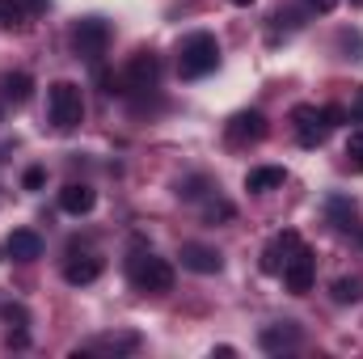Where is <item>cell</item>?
<instances>
[{
    "label": "cell",
    "mask_w": 363,
    "mask_h": 359,
    "mask_svg": "<svg viewBox=\"0 0 363 359\" xmlns=\"http://www.w3.org/2000/svg\"><path fill=\"white\" fill-rule=\"evenodd\" d=\"M220 68V43L211 38V34H190L186 43H182L178 51V72L186 81H203V77H211Z\"/></svg>",
    "instance_id": "obj_1"
},
{
    "label": "cell",
    "mask_w": 363,
    "mask_h": 359,
    "mask_svg": "<svg viewBox=\"0 0 363 359\" xmlns=\"http://www.w3.org/2000/svg\"><path fill=\"white\" fill-rule=\"evenodd\" d=\"M127 279L135 292H169L174 287V267L165 258H157L152 250H140L127 258Z\"/></svg>",
    "instance_id": "obj_2"
},
{
    "label": "cell",
    "mask_w": 363,
    "mask_h": 359,
    "mask_svg": "<svg viewBox=\"0 0 363 359\" xmlns=\"http://www.w3.org/2000/svg\"><path fill=\"white\" fill-rule=\"evenodd\" d=\"M47 110H51V123H55L60 131L81 127V118H85V97H81V85H77V81H55V85L47 89Z\"/></svg>",
    "instance_id": "obj_3"
},
{
    "label": "cell",
    "mask_w": 363,
    "mask_h": 359,
    "mask_svg": "<svg viewBox=\"0 0 363 359\" xmlns=\"http://www.w3.org/2000/svg\"><path fill=\"white\" fill-rule=\"evenodd\" d=\"M72 47H77V55L81 60H101L106 55V47H110V26L101 21V17H81L77 26H72Z\"/></svg>",
    "instance_id": "obj_4"
},
{
    "label": "cell",
    "mask_w": 363,
    "mask_h": 359,
    "mask_svg": "<svg viewBox=\"0 0 363 359\" xmlns=\"http://www.w3.org/2000/svg\"><path fill=\"white\" fill-rule=\"evenodd\" d=\"M224 140H228L233 148L262 144V140H267V114H262V110H241V114H233L228 127H224Z\"/></svg>",
    "instance_id": "obj_5"
},
{
    "label": "cell",
    "mask_w": 363,
    "mask_h": 359,
    "mask_svg": "<svg viewBox=\"0 0 363 359\" xmlns=\"http://www.w3.org/2000/svg\"><path fill=\"white\" fill-rule=\"evenodd\" d=\"M279 275H283V287H287L291 296H304V292L313 287V279H317V254L300 245V250L283 263V270H279Z\"/></svg>",
    "instance_id": "obj_6"
},
{
    "label": "cell",
    "mask_w": 363,
    "mask_h": 359,
    "mask_svg": "<svg viewBox=\"0 0 363 359\" xmlns=\"http://www.w3.org/2000/svg\"><path fill=\"white\" fill-rule=\"evenodd\" d=\"M157 81H161V55H152V51H135V55L127 60L123 85H127L131 93H148V89H157Z\"/></svg>",
    "instance_id": "obj_7"
},
{
    "label": "cell",
    "mask_w": 363,
    "mask_h": 359,
    "mask_svg": "<svg viewBox=\"0 0 363 359\" xmlns=\"http://www.w3.org/2000/svg\"><path fill=\"white\" fill-rule=\"evenodd\" d=\"M291 123H296L300 148H321L325 136H330V123H325V114H321L317 106H296V110H291Z\"/></svg>",
    "instance_id": "obj_8"
},
{
    "label": "cell",
    "mask_w": 363,
    "mask_h": 359,
    "mask_svg": "<svg viewBox=\"0 0 363 359\" xmlns=\"http://www.w3.org/2000/svg\"><path fill=\"white\" fill-rule=\"evenodd\" d=\"M4 250H9L13 263H34V258H43V237L34 228H13L9 241H4Z\"/></svg>",
    "instance_id": "obj_9"
},
{
    "label": "cell",
    "mask_w": 363,
    "mask_h": 359,
    "mask_svg": "<svg viewBox=\"0 0 363 359\" xmlns=\"http://www.w3.org/2000/svg\"><path fill=\"white\" fill-rule=\"evenodd\" d=\"M296 250H300V237H296L291 228H283L271 245L262 250V270H267V275H279V270H283V263H287Z\"/></svg>",
    "instance_id": "obj_10"
},
{
    "label": "cell",
    "mask_w": 363,
    "mask_h": 359,
    "mask_svg": "<svg viewBox=\"0 0 363 359\" xmlns=\"http://www.w3.org/2000/svg\"><path fill=\"white\" fill-rule=\"evenodd\" d=\"M182 267L194 270V275H216V270L224 267V258L211 250V245H199V241H186L182 245Z\"/></svg>",
    "instance_id": "obj_11"
},
{
    "label": "cell",
    "mask_w": 363,
    "mask_h": 359,
    "mask_svg": "<svg viewBox=\"0 0 363 359\" xmlns=\"http://www.w3.org/2000/svg\"><path fill=\"white\" fill-rule=\"evenodd\" d=\"M296 343H300V326H296V321L267 326V330L258 334V347H262V351H291Z\"/></svg>",
    "instance_id": "obj_12"
},
{
    "label": "cell",
    "mask_w": 363,
    "mask_h": 359,
    "mask_svg": "<svg viewBox=\"0 0 363 359\" xmlns=\"http://www.w3.org/2000/svg\"><path fill=\"white\" fill-rule=\"evenodd\" d=\"M283 182H287V170L283 165H258V170L245 174V190L250 194H267V190H279Z\"/></svg>",
    "instance_id": "obj_13"
},
{
    "label": "cell",
    "mask_w": 363,
    "mask_h": 359,
    "mask_svg": "<svg viewBox=\"0 0 363 359\" xmlns=\"http://www.w3.org/2000/svg\"><path fill=\"white\" fill-rule=\"evenodd\" d=\"M93 203H97V194H93L89 186H81V182H68L60 190V207L68 216H85V211H93Z\"/></svg>",
    "instance_id": "obj_14"
},
{
    "label": "cell",
    "mask_w": 363,
    "mask_h": 359,
    "mask_svg": "<svg viewBox=\"0 0 363 359\" xmlns=\"http://www.w3.org/2000/svg\"><path fill=\"white\" fill-rule=\"evenodd\" d=\"M30 93H34L30 72H4V77H0V97H4V101L26 106V101H30Z\"/></svg>",
    "instance_id": "obj_15"
},
{
    "label": "cell",
    "mask_w": 363,
    "mask_h": 359,
    "mask_svg": "<svg viewBox=\"0 0 363 359\" xmlns=\"http://www.w3.org/2000/svg\"><path fill=\"white\" fill-rule=\"evenodd\" d=\"M101 275V258H72L68 267H64V279L72 283V287H85Z\"/></svg>",
    "instance_id": "obj_16"
},
{
    "label": "cell",
    "mask_w": 363,
    "mask_h": 359,
    "mask_svg": "<svg viewBox=\"0 0 363 359\" xmlns=\"http://www.w3.org/2000/svg\"><path fill=\"white\" fill-rule=\"evenodd\" d=\"M237 216V207L228 203V199H220V194H211L207 203H203V224H228Z\"/></svg>",
    "instance_id": "obj_17"
},
{
    "label": "cell",
    "mask_w": 363,
    "mask_h": 359,
    "mask_svg": "<svg viewBox=\"0 0 363 359\" xmlns=\"http://www.w3.org/2000/svg\"><path fill=\"white\" fill-rule=\"evenodd\" d=\"M0 26L21 30V26H26V4H21V0H0Z\"/></svg>",
    "instance_id": "obj_18"
},
{
    "label": "cell",
    "mask_w": 363,
    "mask_h": 359,
    "mask_svg": "<svg viewBox=\"0 0 363 359\" xmlns=\"http://www.w3.org/2000/svg\"><path fill=\"white\" fill-rule=\"evenodd\" d=\"M347 165L363 174V131H351V140H347Z\"/></svg>",
    "instance_id": "obj_19"
},
{
    "label": "cell",
    "mask_w": 363,
    "mask_h": 359,
    "mask_svg": "<svg viewBox=\"0 0 363 359\" xmlns=\"http://www.w3.org/2000/svg\"><path fill=\"white\" fill-rule=\"evenodd\" d=\"M330 211H334V220H338L342 228H351V224H355V203H351V199H334V203H330Z\"/></svg>",
    "instance_id": "obj_20"
},
{
    "label": "cell",
    "mask_w": 363,
    "mask_h": 359,
    "mask_svg": "<svg viewBox=\"0 0 363 359\" xmlns=\"http://www.w3.org/2000/svg\"><path fill=\"white\" fill-rule=\"evenodd\" d=\"M334 300H338V304L359 300V283H355V279H338V283H334Z\"/></svg>",
    "instance_id": "obj_21"
},
{
    "label": "cell",
    "mask_w": 363,
    "mask_h": 359,
    "mask_svg": "<svg viewBox=\"0 0 363 359\" xmlns=\"http://www.w3.org/2000/svg\"><path fill=\"white\" fill-rule=\"evenodd\" d=\"M207 190V178H186V182H178V194L182 199H199Z\"/></svg>",
    "instance_id": "obj_22"
},
{
    "label": "cell",
    "mask_w": 363,
    "mask_h": 359,
    "mask_svg": "<svg viewBox=\"0 0 363 359\" xmlns=\"http://www.w3.org/2000/svg\"><path fill=\"white\" fill-rule=\"evenodd\" d=\"M43 182H47V174H43V170H26V178H21V186H26V190H38Z\"/></svg>",
    "instance_id": "obj_23"
},
{
    "label": "cell",
    "mask_w": 363,
    "mask_h": 359,
    "mask_svg": "<svg viewBox=\"0 0 363 359\" xmlns=\"http://www.w3.org/2000/svg\"><path fill=\"white\" fill-rule=\"evenodd\" d=\"M321 114H325V123H330V127H338V123L347 118V110H342V106H325Z\"/></svg>",
    "instance_id": "obj_24"
},
{
    "label": "cell",
    "mask_w": 363,
    "mask_h": 359,
    "mask_svg": "<svg viewBox=\"0 0 363 359\" xmlns=\"http://www.w3.org/2000/svg\"><path fill=\"white\" fill-rule=\"evenodd\" d=\"M351 118L363 123V85H359V93H355V101H351Z\"/></svg>",
    "instance_id": "obj_25"
},
{
    "label": "cell",
    "mask_w": 363,
    "mask_h": 359,
    "mask_svg": "<svg viewBox=\"0 0 363 359\" xmlns=\"http://www.w3.org/2000/svg\"><path fill=\"white\" fill-rule=\"evenodd\" d=\"M4 321H26V313H21V309H13V304H4Z\"/></svg>",
    "instance_id": "obj_26"
},
{
    "label": "cell",
    "mask_w": 363,
    "mask_h": 359,
    "mask_svg": "<svg viewBox=\"0 0 363 359\" xmlns=\"http://www.w3.org/2000/svg\"><path fill=\"white\" fill-rule=\"evenodd\" d=\"M26 4V13H47V0H21Z\"/></svg>",
    "instance_id": "obj_27"
},
{
    "label": "cell",
    "mask_w": 363,
    "mask_h": 359,
    "mask_svg": "<svg viewBox=\"0 0 363 359\" xmlns=\"http://www.w3.org/2000/svg\"><path fill=\"white\" fill-rule=\"evenodd\" d=\"M233 4H254V0H233Z\"/></svg>",
    "instance_id": "obj_28"
},
{
    "label": "cell",
    "mask_w": 363,
    "mask_h": 359,
    "mask_svg": "<svg viewBox=\"0 0 363 359\" xmlns=\"http://www.w3.org/2000/svg\"><path fill=\"white\" fill-rule=\"evenodd\" d=\"M351 4H355V9H363V0H351Z\"/></svg>",
    "instance_id": "obj_29"
}]
</instances>
